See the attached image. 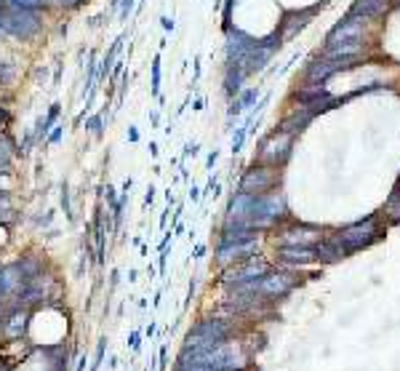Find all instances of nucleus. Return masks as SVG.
Wrapping results in <instances>:
<instances>
[{
    "instance_id": "6e6552de",
    "label": "nucleus",
    "mask_w": 400,
    "mask_h": 371,
    "mask_svg": "<svg viewBox=\"0 0 400 371\" xmlns=\"http://www.w3.org/2000/svg\"><path fill=\"white\" fill-rule=\"evenodd\" d=\"M257 248H259V238H254V241H240V243L219 241V246H217V259H219L221 265H235V262H243V259L257 257Z\"/></svg>"
},
{
    "instance_id": "9b49d317",
    "label": "nucleus",
    "mask_w": 400,
    "mask_h": 371,
    "mask_svg": "<svg viewBox=\"0 0 400 371\" xmlns=\"http://www.w3.org/2000/svg\"><path fill=\"white\" fill-rule=\"evenodd\" d=\"M35 350H38V348H35ZM38 358L40 361H35V352H32L17 371H67V361H57V358L46 355L43 350H38Z\"/></svg>"
},
{
    "instance_id": "e433bc0d",
    "label": "nucleus",
    "mask_w": 400,
    "mask_h": 371,
    "mask_svg": "<svg viewBox=\"0 0 400 371\" xmlns=\"http://www.w3.org/2000/svg\"><path fill=\"white\" fill-rule=\"evenodd\" d=\"M190 201L195 203V201H200V190L198 187H190Z\"/></svg>"
},
{
    "instance_id": "ea45409f",
    "label": "nucleus",
    "mask_w": 400,
    "mask_h": 371,
    "mask_svg": "<svg viewBox=\"0 0 400 371\" xmlns=\"http://www.w3.org/2000/svg\"><path fill=\"white\" fill-rule=\"evenodd\" d=\"M86 363H88V358H86V355H80V361H78V366H75V371H83V369H86Z\"/></svg>"
},
{
    "instance_id": "dca6fc26",
    "label": "nucleus",
    "mask_w": 400,
    "mask_h": 371,
    "mask_svg": "<svg viewBox=\"0 0 400 371\" xmlns=\"http://www.w3.org/2000/svg\"><path fill=\"white\" fill-rule=\"evenodd\" d=\"M59 201H61V211H64V217H67V219L72 222V219H75V214H72V203H70V185H67V182L61 185Z\"/></svg>"
},
{
    "instance_id": "4c0bfd02",
    "label": "nucleus",
    "mask_w": 400,
    "mask_h": 371,
    "mask_svg": "<svg viewBox=\"0 0 400 371\" xmlns=\"http://www.w3.org/2000/svg\"><path fill=\"white\" fill-rule=\"evenodd\" d=\"M192 254H195L192 259H203V254H206V246H203V243H200V246H195V251H192Z\"/></svg>"
},
{
    "instance_id": "b1692460",
    "label": "nucleus",
    "mask_w": 400,
    "mask_h": 371,
    "mask_svg": "<svg viewBox=\"0 0 400 371\" xmlns=\"http://www.w3.org/2000/svg\"><path fill=\"white\" fill-rule=\"evenodd\" d=\"M104 198H107V203H110V208H115V203H118V195H115V187H104V192H101Z\"/></svg>"
},
{
    "instance_id": "79ce46f5",
    "label": "nucleus",
    "mask_w": 400,
    "mask_h": 371,
    "mask_svg": "<svg viewBox=\"0 0 400 371\" xmlns=\"http://www.w3.org/2000/svg\"><path fill=\"white\" fill-rule=\"evenodd\" d=\"M166 222H168V208L160 214V227H166Z\"/></svg>"
},
{
    "instance_id": "c85d7f7f",
    "label": "nucleus",
    "mask_w": 400,
    "mask_h": 371,
    "mask_svg": "<svg viewBox=\"0 0 400 371\" xmlns=\"http://www.w3.org/2000/svg\"><path fill=\"white\" fill-rule=\"evenodd\" d=\"M160 371H166L168 369V348H160Z\"/></svg>"
},
{
    "instance_id": "a18cd8bd",
    "label": "nucleus",
    "mask_w": 400,
    "mask_h": 371,
    "mask_svg": "<svg viewBox=\"0 0 400 371\" xmlns=\"http://www.w3.org/2000/svg\"><path fill=\"white\" fill-rule=\"evenodd\" d=\"M200 78V57H195V81Z\"/></svg>"
},
{
    "instance_id": "c9c22d12",
    "label": "nucleus",
    "mask_w": 400,
    "mask_h": 371,
    "mask_svg": "<svg viewBox=\"0 0 400 371\" xmlns=\"http://www.w3.org/2000/svg\"><path fill=\"white\" fill-rule=\"evenodd\" d=\"M166 203H168V208H171V206H174V203H177V195H174L171 190H166Z\"/></svg>"
},
{
    "instance_id": "423d86ee",
    "label": "nucleus",
    "mask_w": 400,
    "mask_h": 371,
    "mask_svg": "<svg viewBox=\"0 0 400 371\" xmlns=\"http://www.w3.org/2000/svg\"><path fill=\"white\" fill-rule=\"evenodd\" d=\"M297 286V278L294 275H288V272H267V275H261L259 281H257V294H259L264 302H270V299H280V297H286V294H291Z\"/></svg>"
},
{
    "instance_id": "c03bdc74",
    "label": "nucleus",
    "mask_w": 400,
    "mask_h": 371,
    "mask_svg": "<svg viewBox=\"0 0 400 371\" xmlns=\"http://www.w3.org/2000/svg\"><path fill=\"white\" fill-rule=\"evenodd\" d=\"M0 371H17L11 363H6V361H0Z\"/></svg>"
},
{
    "instance_id": "f8f14e48",
    "label": "nucleus",
    "mask_w": 400,
    "mask_h": 371,
    "mask_svg": "<svg viewBox=\"0 0 400 371\" xmlns=\"http://www.w3.org/2000/svg\"><path fill=\"white\" fill-rule=\"evenodd\" d=\"M59 112H61V104L59 102H54L51 104V110H48V115L46 118H38V123H35V142H43L46 139V134L54 128V123H57V118H59Z\"/></svg>"
},
{
    "instance_id": "58836bf2",
    "label": "nucleus",
    "mask_w": 400,
    "mask_h": 371,
    "mask_svg": "<svg viewBox=\"0 0 400 371\" xmlns=\"http://www.w3.org/2000/svg\"><path fill=\"white\" fill-rule=\"evenodd\" d=\"M150 155H152V158H158V155H160V147H158V142H150Z\"/></svg>"
},
{
    "instance_id": "f03ea898",
    "label": "nucleus",
    "mask_w": 400,
    "mask_h": 371,
    "mask_svg": "<svg viewBox=\"0 0 400 371\" xmlns=\"http://www.w3.org/2000/svg\"><path fill=\"white\" fill-rule=\"evenodd\" d=\"M0 32L17 41H35L43 32V17L40 11H27V8H17L0 0Z\"/></svg>"
},
{
    "instance_id": "cd10ccee",
    "label": "nucleus",
    "mask_w": 400,
    "mask_h": 371,
    "mask_svg": "<svg viewBox=\"0 0 400 371\" xmlns=\"http://www.w3.org/2000/svg\"><path fill=\"white\" fill-rule=\"evenodd\" d=\"M166 265H168V248H166V251H160V262H158L160 275H166Z\"/></svg>"
},
{
    "instance_id": "bb28decb",
    "label": "nucleus",
    "mask_w": 400,
    "mask_h": 371,
    "mask_svg": "<svg viewBox=\"0 0 400 371\" xmlns=\"http://www.w3.org/2000/svg\"><path fill=\"white\" fill-rule=\"evenodd\" d=\"M126 137H128L131 145H137V142H139V128H137V126H128V134H126Z\"/></svg>"
},
{
    "instance_id": "412c9836",
    "label": "nucleus",
    "mask_w": 400,
    "mask_h": 371,
    "mask_svg": "<svg viewBox=\"0 0 400 371\" xmlns=\"http://www.w3.org/2000/svg\"><path fill=\"white\" fill-rule=\"evenodd\" d=\"M128 348H131L134 352L141 350V331L139 329H134L131 334H128Z\"/></svg>"
},
{
    "instance_id": "20e7f679",
    "label": "nucleus",
    "mask_w": 400,
    "mask_h": 371,
    "mask_svg": "<svg viewBox=\"0 0 400 371\" xmlns=\"http://www.w3.org/2000/svg\"><path fill=\"white\" fill-rule=\"evenodd\" d=\"M291 150H294V137L286 134V131H275V134H270V137L259 145L257 163L280 168V166L291 158Z\"/></svg>"
},
{
    "instance_id": "5701e85b",
    "label": "nucleus",
    "mask_w": 400,
    "mask_h": 371,
    "mask_svg": "<svg viewBox=\"0 0 400 371\" xmlns=\"http://www.w3.org/2000/svg\"><path fill=\"white\" fill-rule=\"evenodd\" d=\"M11 121H14V115L8 112V107H0V128L6 131V128L11 126Z\"/></svg>"
},
{
    "instance_id": "f704fd0d",
    "label": "nucleus",
    "mask_w": 400,
    "mask_h": 371,
    "mask_svg": "<svg viewBox=\"0 0 400 371\" xmlns=\"http://www.w3.org/2000/svg\"><path fill=\"white\" fill-rule=\"evenodd\" d=\"M118 281H120V272L118 270H112V275H110V289H115V286H118Z\"/></svg>"
},
{
    "instance_id": "f3484780",
    "label": "nucleus",
    "mask_w": 400,
    "mask_h": 371,
    "mask_svg": "<svg viewBox=\"0 0 400 371\" xmlns=\"http://www.w3.org/2000/svg\"><path fill=\"white\" fill-rule=\"evenodd\" d=\"M134 8H137V0H118V19L126 24V21L131 19Z\"/></svg>"
},
{
    "instance_id": "39448f33",
    "label": "nucleus",
    "mask_w": 400,
    "mask_h": 371,
    "mask_svg": "<svg viewBox=\"0 0 400 371\" xmlns=\"http://www.w3.org/2000/svg\"><path fill=\"white\" fill-rule=\"evenodd\" d=\"M377 238H379V222L371 217V219H366V222H358V225L341 230L339 243L344 246V251H358V248L371 246Z\"/></svg>"
},
{
    "instance_id": "9d476101",
    "label": "nucleus",
    "mask_w": 400,
    "mask_h": 371,
    "mask_svg": "<svg viewBox=\"0 0 400 371\" xmlns=\"http://www.w3.org/2000/svg\"><path fill=\"white\" fill-rule=\"evenodd\" d=\"M278 259L286 265H310L318 259V254H315V246H280Z\"/></svg>"
},
{
    "instance_id": "2eb2a0df",
    "label": "nucleus",
    "mask_w": 400,
    "mask_h": 371,
    "mask_svg": "<svg viewBox=\"0 0 400 371\" xmlns=\"http://www.w3.org/2000/svg\"><path fill=\"white\" fill-rule=\"evenodd\" d=\"M150 67H152V81H150V94H152V97L158 99V97H160V75H163V70H160V54H155V57H152V64H150Z\"/></svg>"
},
{
    "instance_id": "0eeeda50",
    "label": "nucleus",
    "mask_w": 400,
    "mask_h": 371,
    "mask_svg": "<svg viewBox=\"0 0 400 371\" xmlns=\"http://www.w3.org/2000/svg\"><path fill=\"white\" fill-rule=\"evenodd\" d=\"M30 318L32 310L27 308H11L0 315V337L3 339H24L30 331Z\"/></svg>"
},
{
    "instance_id": "1a4fd4ad",
    "label": "nucleus",
    "mask_w": 400,
    "mask_h": 371,
    "mask_svg": "<svg viewBox=\"0 0 400 371\" xmlns=\"http://www.w3.org/2000/svg\"><path fill=\"white\" fill-rule=\"evenodd\" d=\"M312 241H320V230L310 225H297L280 235V246H312Z\"/></svg>"
},
{
    "instance_id": "7c9ffc66",
    "label": "nucleus",
    "mask_w": 400,
    "mask_h": 371,
    "mask_svg": "<svg viewBox=\"0 0 400 371\" xmlns=\"http://www.w3.org/2000/svg\"><path fill=\"white\" fill-rule=\"evenodd\" d=\"M51 222H54V211H46V217H43V219H38L40 227H48Z\"/></svg>"
},
{
    "instance_id": "6ab92c4d",
    "label": "nucleus",
    "mask_w": 400,
    "mask_h": 371,
    "mask_svg": "<svg viewBox=\"0 0 400 371\" xmlns=\"http://www.w3.org/2000/svg\"><path fill=\"white\" fill-rule=\"evenodd\" d=\"M88 0H51L54 8H61V11H78L80 6H86Z\"/></svg>"
},
{
    "instance_id": "4be33fe9",
    "label": "nucleus",
    "mask_w": 400,
    "mask_h": 371,
    "mask_svg": "<svg viewBox=\"0 0 400 371\" xmlns=\"http://www.w3.org/2000/svg\"><path fill=\"white\" fill-rule=\"evenodd\" d=\"M243 142H246V128H238V134H235V139H232V152H235V155L243 150Z\"/></svg>"
},
{
    "instance_id": "393cba45",
    "label": "nucleus",
    "mask_w": 400,
    "mask_h": 371,
    "mask_svg": "<svg viewBox=\"0 0 400 371\" xmlns=\"http://www.w3.org/2000/svg\"><path fill=\"white\" fill-rule=\"evenodd\" d=\"M61 134H64V126H54V131L48 134V145H57V142H61Z\"/></svg>"
},
{
    "instance_id": "a19ab883",
    "label": "nucleus",
    "mask_w": 400,
    "mask_h": 371,
    "mask_svg": "<svg viewBox=\"0 0 400 371\" xmlns=\"http://www.w3.org/2000/svg\"><path fill=\"white\" fill-rule=\"evenodd\" d=\"M217 161H219V152H217V150H214V152H211V155H208V166H214V163H217Z\"/></svg>"
},
{
    "instance_id": "a878e982",
    "label": "nucleus",
    "mask_w": 400,
    "mask_h": 371,
    "mask_svg": "<svg viewBox=\"0 0 400 371\" xmlns=\"http://www.w3.org/2000/svg\"><path fill=\"white\" fill-rule=\"evenodd\" d=\"M152 201H155V187L147 185V190H144V208L152 206Z\"/></svg>"
},
{
    "instance_id": "72a5a7b5",
    "label": "nucleus",
    "mask_w": 400,
    "mask_h": 371,
    "mask_svg": "<svg viewBox=\"0 0 400 371\" xmlns=\"http://www.w3.org/2000/svg\"><path fill=\"white\" fill-rule=\"evenodd\" d=\"M137 281H139V270L131 268L128 270V283H137Z\"/></svg>"
},
{
    "instance_id": "7ed1b4c3",
    "label": "nucleus",
    "mask_w": 400,
    "mask_h": 371,
    "mask_svg": "<svg viewBox=\"0 0 400 371\" xmlns=\"http://www.w3.org/2000/svg\"><path fill=\"white\" fill-rule=\"evenodd\" d=\"M278 182H280L278 168L264 163H254L243 171L238 190L240 192H248V195H264V192H272L278 187Z\"/></svg>"
},
{
    "instance_id": "aec40b11",
    "label": "nucleus",
    "mask_w": 400,
    "mask_h": 371,
    "mask_svg": "<svg viewBox=\"0 0 400 371\" xmlns=\"http://www.w3.org/2000/svg\"><path fill=\"white\" fill-rule=\"evenodd\" d=\"M104 350H107V339H99V345H97V355H94V363H91V369L88 371H99V366L104 363Z\"/></svg>"
},
{
    "instance_id": "f257e3e1",
    "label": "nucleus",
    "mask_w": 400,
    "mask_h": 371,
    "mask_svg": "<svg viewBox=\"0 0 400 371\" xmlns=\"http://www.w3.org/2000/svg\"><path fill=\"white\" fill-rule=\"evenodd\" d=\"M232 334H235V323L227 321V318H219V315L200 318L198 323L187 331L177 361H184V358H190V355H198V352L208 350V348L219 345L224 339H232Z\"/></svg>"
},
{
    "instance_id": "4468645a",
    "label": "nucleus",
    "mask_w": 400,
    "mask_h": 371,
    "mask_svg": "<svg viewBox=\"0 0 400 371\" xmlns=\"http://www.w3.org/2000/svg\"><path fill=\"white\" fill-rule=\"evenodd\" d=\"M8 6H17V8H27V11H48L51 8V0H3Z\"/></svg>"
},
{
    "instance_id": "2f4dec72",
    "label": "nucleus",
    "mask_w": 400,
    "mask_h": 371,
    "mask_svg": "<svg viewBox=\"0 0 400 371\" xmlns=\"http://www.w3.org/2000/svg\"><path fill=\"white\" fill-rule=\"evenodd\" d=\"M195 152H198V145H187L184 147V152H181V161L190 158V155H195Z\"/></svg>"
},
{
    "instance_id": "473e14b6",
    "label": "nucleus",
    "mask_w": 400,
    "mask_h": 371,
    "mask_svg": "<svg viewBox=\"0 0 400 371\" xmlns=\"http://www.w3.org/2000/svg\"><path fill=\"white\" fill-rule=\"evenodd\" d=\"M155 331H158V323H155V321H150V326H147V329L141 331V334H144V337H147V339H150V337H152V334H155Z\"/></svg>"
},
{
    "instance_id": "ddd939ff",
    "label": "nucleus",
    "mask_w": 400,
    "mask_h": 371,
    "mask_svg": "<svg viewBox=\"0 0 400 371\" xmlns=\"http://www.w3.org/2000/svg\"><path fill=\"white\" fill-rule=\"evenodd\" d=\"M257 97H259V91H257V88H248V91H243L238 99L232 102V107H230V115H240L246 107H251V104L257 102Z\"/></svg>"
},
{
    "instance_id": "a211bd4d",
    "label": "nucleus",
    "mask_w": 400,
    "mask_h": 371,
    "mask_svg": "<svg viewBox=\"0 0 400 371\" xmlns=\"http://www.w3.org/2000/svg\"><path fill=\"white\" fill-rule=\"evenodd\" d=\"M86 128H88L94 137H101V131H104V115H101V112L91 115V118L86 121Z\"/></svg>"
},
{
    "instance_id": "37998d69",
    "label": "nucleus",
    "mask_w": 400,
    "mask_h": 371,
    "mask_svg": "<svg viewBox=\"0 0 400 371\" xmlns=\"http://www.w3.org/2000/svg\"><path fill=\"white\" fill-rule=\"evenodd\" d=\"M150 121H152V126L160 123V112H150Z\"/></svg>"
},
{
    "instance_id": "c756f323",
    "label": "nucleus",
    "mask_w": 400,
    "mask_h": 371,
    "mask_svg": "<svg viewBox=\"0 0 400 371\" xmlns=\"http://www.w3.org/2000/svg\"><path fill=\"white\" fill-rule=\"evenodd\" d=\"M163 30H166V32H174V27H177V21L171 19V17H163Z\"/></svg>"
},
{
    "instance_id": "49530a36",
    "label": "nucleus",
    "mask_w": 400,
    "mask_h": 371,
    "mask_svg": "<svg viewBox=\"0 0 400 371\" xmlns=\"http://www.w3.org/2000/svg\"><path fill=\"white\" fill-rule=\"evenodd\" d=\"M203 104H206L203 99H195V107H192V110H198V112H200V110H203Z\"/></svg>"
}]
</instances>
